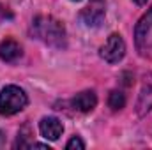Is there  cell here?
<instances>
[{
  "instance_id": "6da1fadb",
  "label": "cell",
  "mask_w": 152,
  "mask_h": 150,
  "mask_svg": "<svg viewBox=\"0 0 152 150\" xmlns=\"http://www.w3.org/2000/svg\"><path fill=\"white\" fill-rule=\"evenodd\" d=\"M32 34L36 39L42 41L51 48L66 46V28L53 16H37L32 21Z\"/></svg>"
},
{
  "instance_id": "5bb4252c",
  "label": "cell",
  "mask_w": 152,
  "mask_h": 150,
  "mask_svg": "<svg viewBox=\"0 0 152 150\" xmlns=\"http://www.w3.org/2000/svg\"><path fill=\"white\" fill-rule=\"evenodd\" d=\"M75 2H80V0H75Z\"/></svg>"
},
{
  "instance_id": "7a4b0ae2",
  "label": "cell",
  "mask_w": 152,
  "mask_h": 150,
  "mask_svg": "<svg viewBox=\"0 0 152 150\" xmlns=\"http://www.w3.org/2000/svg\"><path fill=\"white\" fill-rule=\"evenodd\" d=\"M28 103L27 94L16 87V85H7L0 90V115L11 117L14 113L21 111Z\"/></svg>"
},
{
  "instance_id": "5b68a950",
  "label": "cell",
  "mask_w": 152,
  "mask_h": 150,
  "mask_svg": "<svg viewBox=\"0 0 152 150\" xmlns=\"http://www.w3.org/2000/svg\"><path fill=\"white\" fill-rule=\"evenodd\" d=\"M106 14V0H90L88 5L80 12V20L85 27L96 28L103 23Z\"/></svg>"
},
{
  "instance_id": "4fadbf2b",
  "label": "cell",
  "mask_w": 152,
  "mask_h": 150,
  "mask_svg": "<svg viewBox=\"0 0 152 150\" xmlns=\"http://www.w3.org/2000/svg\"><path fill=\"white\" fill-rule=\"evenodd\" d=\"M134 2H136L138 5H143V4H147V0H134Z\"/></svg>"
},
{
  "instance_id": "8fae6325",
  "label": "cell",
  "mask_w": 152,
  "mask_h": 150,
  "mask_svg": "<svg viewBox=\"0 0 152 150\" xmlns=\"http://www.w3.org/2000/svg\"><path fill=\"white\" fill-rule=\"evenodd\" d=\"M32 134H30V125H25L23 129H20V134H18V141H16V149L20 147V149H28V143L25 141L27 138H30Z\"/></svg>"
},
{
  "instance_id": "7c38bea8",
  "label": "cell",
  "mask_w": 152,
  "mask_h": 150,
  "mask_svg": "<svg viewBox=\"0 0 152 150\" xmlns=\"http://www.w3.org/2000/svg\"><path fill=\"white\" fill-rule=\"evenodd\" d=\"M66 149H67V150H83V149H85V143L81 141V138H80V136H73V138L67 141Z\"/></svg>"
},
{
  "instance_id": "8992f818",
  "label": "cell",
  "mask_w": 152,
  "mask_h": 150,
  "mask_svg": "<svg viewBox=\"0 0 152 150\" xmlns=\"http://www.w3.org/2000/svg\"><path fill=\"white\" fill-rule=\"evenodd\" d=\"M39 131H41V134H42L46 140L55 141V140H58V138L62 136L64 125H62V122H60L57 117H44V118L39 122Z\"/></svg>"
},
{
  "instance_id": "ba28073f",
  "label": "cell",
  "mask_w": 152,
  "mask_h": 150,
  "mask_svg": "<svg viewBox=\"0 0 152 150\" xmlns=\"http://www.w3.org/2000/svg\"><path fill=\"white\" fill-rule=\"evenodd\" d=\"M21 53H23L21 51V46L14 39H5V41L0 42V58L4 62L12 64V62H16L21 57Z\"/></svg>"
},
{
  "instance_id": "277c9868",
  "label": "cell",
  "mask_w": 152,
  "mask_h": 150,
  "mask_svg": "<svg viewBox=\"0 0 152 150\" xmlns=\"http://www.w3.org/2000/svg\"><path fill=\"white\" fill-rule=\"evenodd\" d=\"M101 58H104L108 64H117L124 58L126 55V42L120 34H112L110 37L106 39V42L101 46L99 51Z\"/></svg>"
},
{
  "instance_id": "9c48e42d",
  "label": "cell",
  "mask_w": 152,
  "mask_h": 150,
  "mask_svg": "<svg viewBox=\"0 0 152 150\" xmlns=\"http://www.w3.org/2000/svg\"><path fill=\"white\" fill-rule=\"evenodd\" d=\"M136 111L140 117H143L145 113H149L152 110V87L151 85H145L140 92V97H138V104H136Z\"/></svg>"
},
{
  "instance_id": "30bf717a",
  "label": "cell",
  "mask_w": 152,
  "mask_h": 150,
  "mask_svg": "<svg viewBox=\"0 0 152 150\" xmlns=\"http://www.w3.org/2000/svg\"><path fill=\"white\" fill-rule=\"evenodd\" d=\"M108 106L113 110V111H118L126 106V94L120 92V90H112L110 95H108Z\"/></svg>"
},
{
  "instance_id": "52a82bcc",
  "label": "cell",
  "mask_w": 152,
  "mask_h": 150,
  "mask_svg": "<svg viewBox=\"0 0 152 150\" xmlns=\"http://www.w3.org/2000/svg\"><path fill=\"white\" fill-rule=\"evenodd\" d=\"M71 104H73V108H75L76 111L88 113L96 108V104H97V95H96L94 90H83V92L76 94L75 97H73Z\"/></svg>"
},
{
  "instance_id": "3957f363",
  "label": "cell",
  "mask_w": 152,
  "mask_h": 150,
  "mask_svg": "<svg viewBox=\"0 0 152 150\" xmlns=\"http://www.w3.org/2000/svg\"><path fill=\"white\" fill-rule=\"evenodd\" d=\"M134 46L140 57H152V7L140 18L134 28Z\"/></svg>"
}]
</instances>
